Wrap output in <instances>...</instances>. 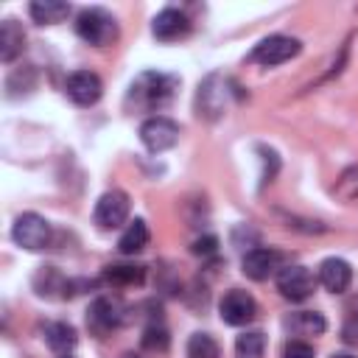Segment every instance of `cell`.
Returning a JSON list of instances; mask_svg holds the SVG:
<instances>
[{
    "label": "cell",
    "mask_w": 358,
    "mask_h": 358,
    "mask_svg": "<svg viewBox=\"0 0 358 358\" xmlns=\"http://www.w3.org/2000/svg\"><path fill=\"white\" fill-rule=\"evenodd\" d=\"M313 274L305 266H285L277 271V291L291 302H305L313 294Z\"/></svg>",
    "instance_id": "cell-10"
},
{
    "label": "cell",
    "mask_w": 358,
    "mask_h": 358,
    "mask_svg": "<svg viewBox=\"0 0 358 358\" xmlns=\"http://www.w3.org/2000/svg\"><path fill=\"white\" fill-rule=\"evenodd\" d=\"M319 282L324 285V291L330 294H344L352 282V266L341 257H327L319 266Z\"/></svg>",
    "instance_id": "cell-13"
},
{
    "label": "cell",
    "mask_w": 358,
    "mask_h": 358,
    "mask_svg": "<svg viewBox=\"0 0 358 358\" xmlns=\"http://www.w3.org/2000/svg\"><path fill=\"white\" fill-rule=\"evenodd\" d=\"M187 358H221V347L210 333H193L187 338Z\"/></svg>",
    "instance_id": "cell-21"
},
{
    "label": "cell",
    "mask_w": 358,
    "mask_h": 358,
    "mask_svg": "<svg viewBox=\"0 0 358 358\" xmlns=\"http://www.w3.org/2000/svg\"><path fill=\"white\" fill-rule=\"evenodd\" d=\"M266 352V336L260 330H246L235 341V358H263Z\"/></svg>",
    "instance_id": "cell-20"
},
{
    "label": "cell",
    "mask_w": 358,
    "mask_h": 358,
    "mask_svg": "<svg viewBox=\"0 0 358 358\" xmlns=\"http://www.w3.org/2000/svg\"><path fill=\"white\" fill-rule=\"evenodd\" d=\"M140 143L151 154H162L179 143V123L165 115H151L140 123Z\"/></svg>",
    "instance_id": "cell-4"
},
{
    "label": "cell",
    "mask_w": 358,
    "mask_h": 358,
    "mask_svg": "<svg viewBox=\"0 0 358 358\" xmlns=\"http://www.w3.org/2000/svg\"><path fill=\"white\" fill-rule=\"evenodd\" d=\"M28 14L39 25H53V22H62L70 14V3H64V0H34L28 6Z\"/></svg>",
    "instance_id": "cell-17"
},
{
    "label": "cell",
    "mask_w": 358,
    "mask_h": 358,
    "mask_svg": "<svg viewBox=\"0 0 358 358\" xmlns=\"http://www.w3.org/2000/svg\"><path fill=\"white\" fill-rule=\"evenodd\" d=\"M64 92L76 106H92L103 95V81L92 70H76L64 81Z\"/></svg>",
    "instance_id": "cell-9"
},
{
    "label": "cell",
    "mask_w": 358,
    "mask_h": 358,
    "mask_svg": "<svg viewBox=\"0 0 358 358\" xmlns=\"http://www.w3.org/2000/svg\"><path fill=\"white\" fill-rule=\"evenodd\" d=\"M282 358H313V347L308 341H302V338H294V341L285 344Z\"/></svg>",
    "instance_id": "cell-23"
},
{
    "label": "cell",
    "mask_w": 358,
    "mask_h": 358,
    "mask_svg": "<svg viewBox=\"0 0 358 358\" xmlns=\"http://www.w3.org/2000/svg\"><path fill=\"white\" fill-rule=\"evenodd\" d=\"M42 338H45V344H48L53 352H59V355H67V352L78 344V333H76V327L67 324V322H48V324L42 327Z\"/></svg>",
    "instance_id": "cell-14"
},
{
    "label": "cell",
    "mask_w": 358,
    "mask_h": 358,
    "mask_svg": "<svg viewBox=\"0 0 358 358\" xmlns=\"http://www.w3.org/2000/svg\"><path fill=\"white\" fill-rule=\"evenodd\" d=\"M151 34L159 39V42H173V39H182L190 34V20L185 11L179 8H162L154 22H151Z\"/></svg>",
    "instance_id": "cell-11"
},
{
    "label": "cell",
    "mask_w": 358,
    "mask_h": 358,
    "mask_svg": "<svg viewBox=\"0 0 358 358\" xmlns=\"http://www.w3.org/2000/svg\"><path fill=\"white\" fill-rule=\"evenodd\" d=\"M129 213H131L129 196L123 190H106L95 204L92 221L98 224V229H117L129 221Z\"/></svg>",
    "instance_id": "cell-6"
},
{
    "label": "cell",
    "mask_w": 358,
    "mask_h": 358,
    "mask_svg": "<svg viewBox=\"0 0 358 358\" xmlns=\"http://www.w3.org/2000/svg\"><path fill=\"white\" fill-rule=\"evenodd\" d=\"M103 280L115 288H129V285H143L145 280V268L134 266V263H117V266H106L103 268Z\"/></svg>",
    "instance_id": "cell-18"
},
{
    "label": "cell",
    "mask_w": 358,
    "mask_h": 358,
    "mask_svg": "<svg viewBox=\"0 0 358 358\" xmlns=\"http://www.w3.org/2000/svg\"><path fill=\"white\" fill-rule=\"evenodd\" d=\"M123 358H137V355H131V352H129V355H123Z\"/></svg>",
    "instance_id": "cell-26"
},
{
    "label": "cell",
    "mask_w": 358,
    "mask_h": 358,
    "mask_svg": "<svg viewBox=\"0 0 358 358\" xmlns=\"http://www.w3.org/2000/svg\"><path fill=\"white\" fill-rule=\"evenodd\" d=\"M50 224L39 215V213H22L17 221H14V227H11V238H14V243L17 246H22V249H28V252H39V249H45L48 243H50Z\"/></svg>",
    "instance_id": "cell-5"
},
{
    "label": "cell",
    "mask_w": 358,
    "mask_h": 358,
    "mask_svg": "<svg viewBox=\"0 0 358 358\" xmlns=\"http://www.w3.org/2000/svg\"><path fill=\"white\" fill-rule=\"evenodd\" d=\"M215 252H218V238L215 235H204V238L193 241V255L207 257V255H215Z\"/></svg>",
    "instance_id": "cell-24"
},
{
    "label": "cell",
    "mask_w": 358,
    "mask_h": 358,
    "mask_svg": "<svg viewBox=\"0 0 358 358\" xmlns=\"http://www.w3.org/2000/svg\"><path fill=\"white\" fill-rule=\"evenodd\" d=\"M148 241H151L148 224H145L143 218H134V221H129V227L123 229V235H120V241H117V249H120V255H137V252H143V249L148 246Z\"/></svg>",
    "instance_id": "cell-16"
},
{
    "label": "cell",
    "mask_w": 358,
    "mask_h": 358,
    "mask_svg": "<svg viewBox=\"0 0 358 358\" xmlns=\"http://www.w3.org/2000/svg\"><path fill=\"white\" fill-rule=\"evenodd\" d=\"M76 34H78L87 45L103 48V45L115 42V36H117V22H115V17H112L106 8L90 6V8H81V11H78V17H76Z\"/></svg>",
    "instance_id": "cell-2"
},
{
    "label": "cell",
    "mask_w": 358,
    "mask_h": 358,
    "mask_svg": "<svg viewBox=\"0 0 358 358\" xmlns=\"http://www.w3.org/2000/svg\"><path fill=\"white\" fill-rule=\"evenodd\" d=\"M302 50V42L296 36H285V34H271L266 39H260L252 53H249V62L255 64H263V67H277L282 62H291L294 56H299Z\"/></svg>",
    "instance_id": "cell-3"
},
{
    "label": "cell",
    "mask_w": 358,
    "mask_h": 358,
    "mask_svg": "<svg viewBox=\"0 0 358 358\" xmlns=\"http://www.w3.org/2000/svg\"><path fill=\"white\" fill-rule=\"evenodd\" d=\"M120 324H123V302L120 299H115V296H98L90 305V310H87V327L98 338H103L106 333H112Z\"/></svg>",
    "instance_id": "cell-8"
},
{
    "label": "cell",
    "mask_w": 358,
    "mask_h": 358,
    "mask_svg": "<svg viewBox=\"0 0 358 358\" xmlns=\"http://www.w3.org/2000/svg\"><path fill=\"white\" fill-rule=\"evenodd\" d=\"M330 358H355V355H350V352H336V355H330Z\"/></svg>",
    "instance_id": "cell-25"
},
{
    "label": "cell",
    "mask_w": 358,
    "mask_h": 358,
    "mask_svg": "<svg viewBox=\"0 0 358 358\" xmlns=\"http://www.w3.org/2000/svg\"><path fill=\"white\" fill-rule=\"evenodd\" d=\"M280 266V255L274 249H266V246H257V249H249L241 260V271L255 280V282H263L268 280Z\"/></svg>",
    "instance_id": "cell-12"
},
{
    "label": "cell",
    "mask_w": 358,
    "mask_h": 358,
    "mask_svg": "<svg viewBox=\"0 0 358 358\" xmlns=\"http://www.w3.org/2000/svg\"><path fill=\"white\" fill-rule=\"evenodd\" d=\"M285 324H288V330L296 333V336H322V333L327 330L324 316L316 313V310H299V313H294Z\"/></svg>",
    "instance_id": "cell-19"
},
{
    "label": "cell",
    "mask_w": 358,
    "mask_h": 358,
    "mask_svg": "<svg viewBox=\"0 0 358 358\" xmlns=\"http://www.w3.org/2000/svg\"><path fill=\"white\" fill-rule=\"evenodd\" d=\"M173 87H176L173 76L145 70L129 87V103H134V109H145V112L162 109L173 98Z\"/></svg>",
    "instance_id": "cell-1"
},
{
    "label": "cell",
    "mask_w": 358,
    "mask_h": 358,
    "mask_svg": "<svg viewBox=\"0 0 358 358\" xmlns=\"http://www.w3.org/2000/svg\"><path fill=\"white\" fill-rule=\"evenodd\" d=\"M25 48V34L20 28L17 20H3L0 25V59L3 62H14Z\"/></svg>",
    "instance_id": "cell-15"
},
{
    "label": "cell",
    "mask_w": 358,
    "mask_h": 358,
    "mask_svg": "<svg viewBox=\"0 0 358 358\" xmlns=\"http://www.w3.org/2000/svg\"><path fill=\"white\" fill-rule=\"evenodd\" d=\"M140 344H143L145 350H151V352H165L168 344H171V336H168V330H165L159 322H151V324L143 330Z\"/></svg>",
    "instance_id": "cell-22"
},
{
    "label": "cell",
    "mask_w": 358,
    "mask_h": 358,
    "mask_svg": "<svg viewBox=\"0 0 358 358\" xmlns=\"http://www.w3.org/2000/svg\"><path fill=\"white\" fill-rule=\"evenodd\" d=\"M218 313H221V322L224 324H232V327H243L249 324L255 316H257V302L249 291H241V288H232L221 296L218 302Z\"/></svg>",
    "instance_id": "cell-7"
}]
</instances>
